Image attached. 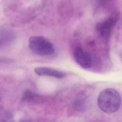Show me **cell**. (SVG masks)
Segmentation results:
<instances>
[{
  "label": "cell",
  "mask_w": 122,
  "mask_h": 122,
  "mask_svg": "<svg viewBox=\"0 0 122 122\" xmlns=\"http://www.w3.org/2000/svg\"><path fill=\"white\" fill-rule=\"evenodd\" d=\"M97 103L103 112L111 113L117 112L121 105V98L119 92L112 88H106L98 95Z\"/></svg>",
  "instance_id": "1"
},
{
  "label": "cell",
  "mask_w": 122,
  "mask_h": 122,
  "mask_svg": "<svg viewBox=\"0 0 122 122\" xmlns=\"http://www.w3.org/2000/svg\"><path fill=\"white\" fill-rule=\"evenodd\" d=\"M29 48L34 54L42 56H51L55 52L52 43L41 36H33L29 38Z\"/></svg>",
  "instance_id": "2"
},
{
  "label": "cell",
  "mask_w": 122,
  "mask_h": 122,
  "mask_svg": "<svg viewBox=\"0 0 122 122\" xmlns=\"http://www.w3.org/2000/svg\"><path fill=\"white\" fill-rule=\"evenodd\" d=\"M73 56L76 62L81 67L85 69L91 68L92 63L90 54L81 47L77 46L73 51Z\"/></svg>",
  "instance_id": "3"
},
{
  "label": "cell",
  "mask_w": 122,
  "mask_h": 122,
  "mask_svg": "<svg viewBox=\"0 0 122 122\" xmlns=\"http://www.w3.org/2000/svg\"><path fill=\"white\" fill-rule=\"evenodd\" d=\"M115 21V19L114 18L110 17L99 23L97 28L100 34L104 38L109 37L114 26Z\"/></svg>",
  "instance_id": "4"
},
{
  "label": "cell",
  "mask_w": 122,
  "mask_h": 122,
  "mask_svg": "<svg viewBox=\"0 0 122 122\" xmlns=\"http://www.w3.org/2000/svg\"><path fill=\"white\" fill-rule=\"evenodd\" d=\"M35 73L41 76H47L61 79L63 78L65 74L60 71L47 67H39L35 69Z\"/></svg>",
  "instance_id": "5"
},
{
  "label": "cell",
  "mask_w": 122,
  "mask_h": 122,
  "mask_svg": "<svg viewBox=\"0 0 122 122\" xmlns=\"http://www.w3.org/2000/svg\"><path fill=\"white\" fill-rule=\"evenodd\" d=\"M12 32L10 31H4L3 32H1L0 36V45L5 44L9 42L10 41L12 40Z\"/></svg>",
  "instance_id": "6"
},
{
  "label": "cell",
  "mask_w": 122,
  "mask_h": 122,
  "mask_svg": "<svg viewBox=\"0 0 122 122\" xmlns=\"http://www.w3.org/2000/svg\"><path fill=\"white\" fill-rule=\"evenodd\" d=\"M36 95L34 92L30 90H27L25 91L22 95V99L24 101L26 102H31L35 99Z\"/></svg>",
  "instance_id": "7"
},
{
  "label": "cell",
  "mask_w": 122,
  "mask_h": 122,
  "mask_svg": "<svg viewBox=\"0 0 122 122\" xmlns=\"http://www.w3.org/2000/svg\"><path fill=\"white\" fill-rule=\"evenodd\" d=\"M13 118V116L10 112H6L3 114H1L0 116V121H10Z\"/></svg>",
  "instance_id": "8"
}]
</instances>
